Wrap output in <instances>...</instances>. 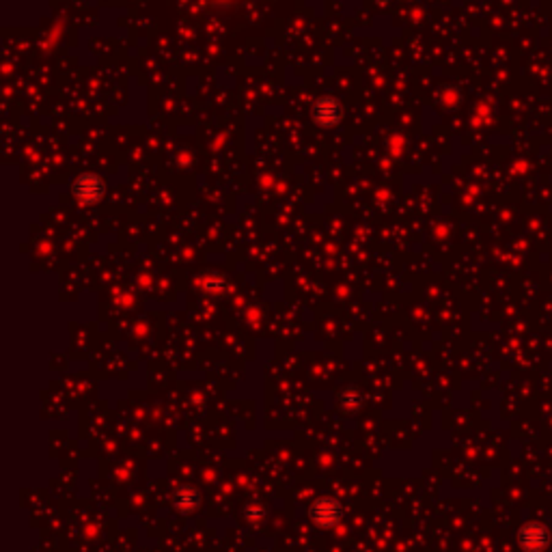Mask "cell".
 <instances>
[{
  "mask_svg": "<svg viewBox=\"0 0 552 552\" xmlns=\"http://www.w3.org/2000/svg\"><path fill=\"white\" fill-rule=\"evenodd\" d=\"M74 192H76V197L82 201V203H93L102 197V192H104V186L102 181L89 175V177H80L74 186Z\"/></svg>",
  "mask_w": 552,
  "mask_h": 552,
  "instance_id": "5b68a950",
  "label": "cell"
},
{
  "mask_svg": "<svg viewBox=\"0 0 552 552\" xmlns=\"http://www.w3.org/2000/svg\"><path fill=\"white\" fill-rule=\"evenodd\" d=\"M518 541H520L522 550H527V552H541V550L548 548L550 535H548V529H544L537 522H531V525H525L520 529V533H518Z\"/></svg>",
  "mask_w": 552,
  "mask_h": 552,
  "instance_id": "7a4b0ae2",
  "label": "cell"
},
{
  "mask_svg": "<svg viewBox=\"0 0 552 552\" xmlns=\"http://www.w3.org/2000/svg\"><path fill=\"white\" fill-rule=\"evenodd\" d=\"M309 520L319 529H335L343 520V505L328 496L315 499L309 507Z\"/></svg>",
  "mask_w": 552,
  "mask_h": 552,
  "instance_id": "6da1fadb",
  "label": "cell"
},
{
  "mask_svg": "<svg viewBox=\"0 0 552 552\" xmlns=\"http://www.w3.org/2000/svg\"><path fill=\"white\" fill-rule=\"evenodd\" d=\"M266 515H268V511H266V507L264 505H259V503H250L248 507H246V518L250 522H264L266 520Z\"/></svg>",
  "mask_w": 552,
  "mask_h": 552,
  "instance_id": "52a82bcc",
  "label": "cell"
},
{
  "mask_svg": "<svg viewBox=\"0 0 552 552\" xmlns=\"http://www.w3.org/2000/svg\"><path fill=\"white\" fill-rule=\"evenodd\" d=\"M363 404V397L359 393H354V391H345L341 397H339V408L345 410V412H354V410H359Z\"/></svg>",
  "mask_w": 552,
  "mask_h": 552,
  "instance_id": "8992f818",
  "label": "cell"
},
{
  "mask_svg": "<svg viewBox=\"0 0 552 552\" xmlns=\"http://www.w3.org/2000/svg\"><path fill=\"white\" fill-rule=\"evenodd\" d=\"M173 505L179 513H192L201 505V492L192 485H181L173 494Z\"/></svg>",
  "mask_w": 552,
  "mask_h": 552,
  "instance_id": "277c9868",
  "label": "cell"
},
{
  "mask_svg": "<svg viewBox=\"0 0 552 552\" xmlns=\"http://www.w3.org/2000/svg\"><path fill=\"white\" fill-rule=\"evenodd\" d=\"M343 113H341V106L335 97H321V100L315 102V108H313V119L323 125V127H333L341 121Z\"/></svg>",
  "mask_w": 552,
  "mask_h": 552,
  "instance_id": "3957f363",
  "label": "cell"
}]
</instances>
